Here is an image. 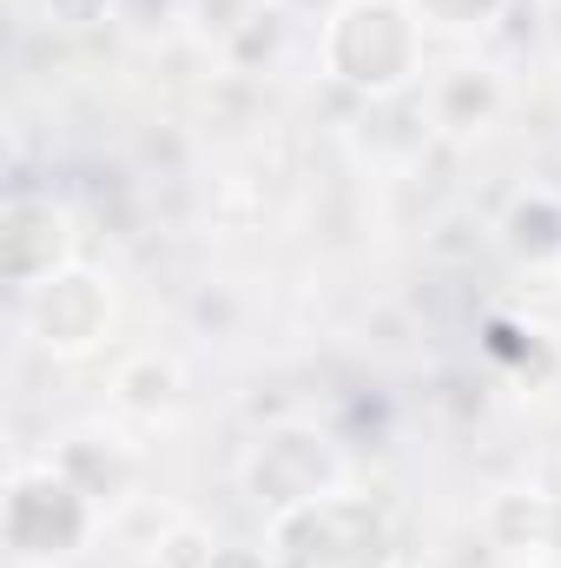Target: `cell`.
Wrapping results in <instances>:
<instances>
[{
  "label": "cell",
  "mask_w": 561,
  "mask_h": 568,
  "mask_svg": "<svg viewBox=\"0 0 561 568\" xmlns=\"http://www.w3.org/2000/svg\"><path fill=\"white\" fill-rule=\"evenodd\" d=\"M317 53L324 73L357 93H397L422 60V20L404 0H337Z\"/></svg>",
  "instance_id": "obj_1"
},
{
  "label": "cell",
  "mask_w": 561,
  "mask_h": 568,
  "mask_svg": "<svg viewBox=\"0 0 561 568\" xmlns=\"http://www.w3.org/2000/svg\"><path fill=\"white\" fill-rule=\"evenodd\" d=\"M278 568H390V523L364 496H304L272 523Z\"/></svg>",
  "instance_id": "obj_2"
},
{
  "label": "cell",
  "mask_w": 561,
  "mask_h": 568,
  "mask_svg": "<svg viewBox=\"0 0 561 568\" xmlns=\"http://www.w3.org/2000/svg\"><path fill=\"white\" fill-rule=\"evenodd\" d=\"M113 317V291L93 272H53L47 284H33V331L47 351H93L106 337Z\"/></svg>",
  "instance_id": "obj_3"
},
{
  "label": "cell",
  "mask_w": 561,
  "mask_h": 568,
  "mask_svg": "<svg viewBox=\"0 0 561 568\" xmlns=\"http://www.w3.org/2000/svg\"><path fill=\"white\" fill-rule=\"evenodd\" d=\"M0 245H7V278L33 291V284H47L60 272V258H67V245H73V219H67V205L20 192V199L7 205Z\"/></svg>",
  "instance_id": "obj_4"
},
{
  "label": "cell",
  "mask_w": 561,
  "mask_h": 568,
  "mask_svg": "<svg viewBox=\"0 0 561 568\" xmlns=\"http://www.w3.org/2000/svg\"><path fill=\"white\" fill-rule=\"evenodd\" d=\"M178 364L172 357H133L120 377H113V404L120 410H133V417H145V424H159L165 410H178Z\"/></svg>",
  "instance_id": "obj_5"
},
{
  "label": "cell",
  "mask_w": 561,
  "mask_h": 568,
  "mask_svg": "<svg viewBox=\"0 0 561 568\" xmlns=\"http://www.w3.org/2000/svg\"><path fill=\"white\" fill-rule=\"evenodd\" d=\"M417 20L429 27H449V33H469V27H489L502 13V0H410Z\"/></svg>",
  "instance_id": "obj_6"
},
{
  "label": "cell",
  "mask_w": 561,
  "mask_h": 568,
  "mask_svg": "<svg viewBox=\"0 0 561 568\" xmlns=\"http://www.w3.org/2000/svg\"><path fill=\"white\" fill-rule=\"evenodd\" d=\"M218 562V542L205 536V529H192V523H178L165 542H159V568H212Z\"/></svg>",
  "instance_id": "obj_7"
},
{
  "label": "cell",
  "mask_w": 561,
  "mask_h": 568,
  "mask_svg": "<svg viewBox=\"0 0 561 568\" xmlns=\"http://www.w3.org/2000/svg\"><path fill=\"white\" fill-rule=\"evenodd\" d=\"M542 542H549V556L561 562V503H549V523H542Z\"/></svg>",
  "instance_id": "obj_8"
},
{
  "label": "cell",
  "mask_w": 561,
  "mask_h": 568,
  "mask_svg": "<svg viewBox=\"0 0 561 568\" xmlns=\"http://www.w3.org/2000/svg\"><path fill=\"white\" fill-rule=\"evenodd\" d=\"M212 568H265L258 556H245V549H218V562Z\"/></svg>",
  "instance_id": "obj_9"
},
{
  "label": "cell",
  "mask_w": 561,
  "mask_h": 568,
  "mask_svg": "<svg viewBox=\"0 0 561 568\" xmlns=\"http://www.w3.org/2000/svg\"><path fill=\"white\" fill-rule=\"evenodd\" d=\"M284 7H337V0H284Z\"/></svg>",
  "instance_id": "obj_10"
},
{
  "label": "cell",
  "mask_w": 561,
  "mask_h": 568,
  "mask_svg": "<svg viewBox=\"0 0 561 568\" xmlns=\"http://www.w3.org/2000/svg\"><path fill=\"white\" fill-rule=\"evenodd\" d=\"M536 568H561V562H555V556H549V562H536Z\"/></svg>",
  "instance_id": "obj_11"
}]
</instances>
